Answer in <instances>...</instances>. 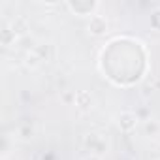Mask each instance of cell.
Segmentation results:
<instances>
[{
  "label": "cell",
  "mask_w": 160,
  "mask_h": 160,
  "mask_svg": "<svg viewBox=\"0 0 160 160\" xmlns=\"http://www.w3.org/2000/svg\"><path fill=\"white\" fill-rule=\"evenodd\" d=\"M117 122H119V128H121V130L130 132V130L138 124V117H136L134 113H130V111H124V113H121V115L117 117Z\"/></svg>",
  "instance_id": "6da1fadb"
},
{
  "label": "cell",
  "mask_w": 160,
  "mask_h": 160,
  "mask_svg": "<svg viewBox=\"0 0 160 160\" xmlns=\"http://www.w3.org/2000/svg\"><path fill=\"white\" fill-rule=\"evenodd\" d=\"M87 160H98V158H94V156H92V158H87Z\"/></svg>",
  "instance_id": "52a82bcc"
},
{
  "label": "cell",
  "mask_w": 160,
  "mask_h": 160,
  "mask_svg": "<svg viewBox=\"0 0 160 160\" xmlns=\"http://www.w3.org/2000/svg\"><path fill=\"white\" fill-rule=\"evenodd\" d=\"M75 104L81 108V109H87V108H91L92 98H91V94H89V92L81 91V92H77V94H75Z\"/></svg>",
  "instance_id": "277c9868"
},
{
  "label": "cell",
  "mask_w": 160,
  "mask_h": 160,
  "mask_svg": "<svg viewBox=\"0 0 160 160\" xmlns=\"http://www.w3.org/2000/svg\"><path fill=\"white\" fill-rule=\"evenodd\" d=\"M106 28H108V23H106V19H104V17H100V15L91 17V21H89V30H91L92 34L100 36V34H104V32H106Z\"/></svg>",
  "instance_id": "7a4b0ae2"
},
{
  "label": "cell",
  "mask_w": 160,
  "mask_h": 160,
  "mask_svg": "<svg viewBox=\"0 0 160 160\" xmlns=\"http://www.w3.org/2000/svg\"><path fill=\"white\" fill-rule=\"evenodd\" d=\"M145 130H147V132H151V134H156V132H158V124H156L154 121H151V122H147Z\"/></svg>",
  "instance_id": "8992f818"
},
{
  "label": "cell",
  "mask_w": 160,
  "mask_h": 160,
  "mask_svg": "<svg viewBox=\"0 0 160 160\" xmlns=\"http://www.w3.org/2000/svg\"><path fill=\"white\" fill-rule=\"evenodd\" d=\"M40 60H42V58L38 57V53H36V51H32V53H28V55H27V64H28V66H38V64H40Z\"/></svg>",
  "instance_id": "5b68a950"
},
{
  "label": "cell",
  "mask_w": 160,
  "mask_h": 160,
  "mask_svg": "<svg viewBox=\"0 0 160 160\" xmlns=\"http://www.w3.org/2000/svg\"><path fill=\"white\" fill-rule=\"evenodd\" d=\"M68 8L73 10L77 15H91V12L96 10L98 4H96V2H92V4H91V2H85V4H83V2H75V4H68Z\"/></svg>",
  "instance_id": "3957f363"
}]
</instances>
